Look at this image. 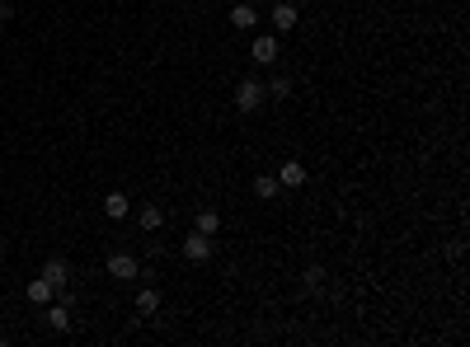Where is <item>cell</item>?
Instances as JSON below:
<instances>
[{"instance_id":"6da1fadb","label":"cell","mask_w":470,"mask_h":347,"mask_svg":"<svg viewBox=\"0 0 470 347\" xmlns=\"http://www.w3.org/2000/svg\"><path fill=\"white\" fill-rule=\"evenodd\" d=\"M264 99L268 94H264V80H259V76H250V80H240V85H235V108H240V113H254Z\"/></svg>"},{"instance_id":"7a4b0ae2","label":"cell","mask_w":470,"mask_h":347,"mask_svg":"<svg viewBox=\"0 0 470 347\" xmlns=\"http://www.w3.org/2000/svg\"><path fill=\"white\" fill-rule=\"evenodd\" d=\"M179 253H184L188 263H207V258L217 253V239H212V235H203V230H193V235H188L184 244H179Z\"/></svg>"},{"instance_id":"3957f363","label":"cell","mask_w":470,"mask_h":347,"mask_svg":"<svg viewBox=\"0 0 470 347\" xmlns=\"http://www.w3.org/2000/svg\"><path fill=\"white\" fill-rule=\"evenodd\" d=\"M104 272H109L113 282H132V277H141V263H137V258H132L127 249H118V253H109Z\"/></svg>"},{"instance_id":"277c9868","label":"cell","mask_w":470,"mask_h":347,"mask_svg":"<svg viewBox=\"0 0 470 347\" xmlns=\"http://www.w3.org/2000/svg\"><path fill=\"white\" fill-rule=\"evenodd\" d=\"M306 178H311V169H306L301 160H287V164L278 169V183H282V188H306Z\"/></svg>"},{"instance_id":"5b68a950","label":"cell","mask_w":470,"mask_h":347,"mask_svg":"<svg viewBox=\"0 0 470 347\" xmlns=\"http://www.w3.org/2000/svg\"><path fill=\"white\" fill-rule=\"evenodd\" d=\"M297 5H292V0H278V5H273V29H278V33H292V29H297Z\"/></svg>"},{"instance_id":"8992f818","label":"cell","mask_w":470,"mask_h":347,"mask_svg":"<svg viewBox=\"0 0 470 347\" xmlns=\"http://www.w3.org/2000/svg\"><path fill=\"white\" fill-rule=\"evenodd\" d=\"M38 277H47V282H52V286H57V291H62V286L71 282V263H66V258H47Z\"/></svg>"},{"instance_id":"52a82bcc","label":"cell","mask_w":470,"mask_h":347,"mask_svg":"<svg viewBox=\"0 0 470 347\" xmlns=\"http://www.w3.org/2000/svg\"><path fill=\"white\" fill-rule=\"evenodd\" d=\"M127 211H132V197H127V192H104V216H109V221H123Z\"/></svg>"},{"instance_id":"ba28073f","label":"cell","mask_w":470,"mask_h":347,"mask_svg":"<svg viewBox=\"0 0 470 347\" xmlns=\"http://www.w3.org/2000/svg\"><path fill=\"white\" fill-rule=\"evenodd\" d=\"M250 57H254V66H273L278 62V38H254Z\"/></svg>"},{"instance_id":"9c48e42d","label":"cell","mask_w":470,"mask_h":347,"mask_svg":"<svg viewBox=\"0 0 470 347\" xmlns=\"http://www.w3.org/2000/svg\"><path fill=\"white\" fill-rule=\"evenodd\" d=\"M278 192H282L278 174H254V197H259V202H273Z\"/></svg>"},{"instance_id":"30bf717a","label":"cell","mask_w":470,"mask_h":347,"mask_svg":"<svg viewBox=\"0 0 470 347\" xmlns=\"http://www.w3.org/2000/svg\"><path fill=\"white\" fill-rule=\"evenodd\" d=\"M137 315L141 319L160 315V291H156V286H141V291H137Z\"/></svg>"},{"instance_id":"8fae6325","label":"cell","mask_w":470,"mask_h":347,"mask_svg":"<svg viewBox=\"0 0 470 347\" xmlns=\"http://www.w3.org/2000/svg\"><path fill=\"white\" fill-rule=\"evenodd\" d=\"M52 296H57V286L47 282V277H33L29 282V300L33 305H52Z\"/></svg>"},{"instance_id":"7c38bea8","label":"cell","mask_w":470,"mask_h":347,"mask_svg":"<svg viewBox=\"0 0 470 347\" xmlns=\"http://www.w3.org/2000/svg\"><path fill=\"white\" fill-rule=\"evenodd\" d=\"M231 24L235 29H254V24H259V10H254L250 0H240V5L231 10Z\"/></svg>"},{"instance_id":"4fadbf2b","label":"cell","mask_w":470,"mask_h":347,"mask_svg":"<svg viewBox=\"0 0 470 347\" xmlns=\"http://www.w3.org/2000/svg\"><path fill=\"white\" fill-rule=\"evenodd\" d=\"M137 216H141V230H160V225H165V211H160L156 202H141Z\"/></svg>"},{"instance_id":"5bb4252c","label":"cell","mask_w":470,"mask_h":347,"mask_svg":"<svg viewBox=\"0 0 470 347\" xmlns=\"http://www.w3.org/2000/svg\"><path fill=\"white\" fill-rule=\"evenodd\" d=\"M292 90H297V85H292V76H273V80L264 85L268 99H292Z\"/></svg>"},{"instance_id":"9a60e30c","label":"cell","mask_w":470,"mask_h":347,"mask_svg":"<svg viewBox=\"0 0 470 347\" xmlns=\"http://www.w3.org/2000/svg\"><path fill=\"white\" fill-rule=\"evenodd\" d=\"M47 329L66 333V329H71V310H66V305H47Z\"/></svg>"},{"instance_id":"2e32d148","label":"cell","mask_w":470,"mask_h":347,"mask_svg":"<svg viewBox=\"0 0 470 347\" xmlns=\"http://www.w3.org/2000/svg\"><path fill=\"white\" fill-rule=\"evenodd\" d=\"M325 277H329V272L320 268V263H311V268L301 272V286H306V291H325Z\"/></svg>"},{"instance_id":"e0dca14e","label":"cell","mask_w":470,"mask_h":347,"mask_svg":"<svg viewBox=\"0 0 470 347\" xmlns=\"http://www.w3.org/2000/svg\"><path fill=\"white\" fill-rule=\"evenodd\" d=\"M198 230H203V235H217V230H221L217 206H203V211H198Z\"/></svg>"},{"instance_id":"ac0fdd59","label":"cell","mask_w":470,"mask_h":347,"mask_svg":"<svg viewBox=\"0 0 470 347\" xmlns=\"http://www.w3.org/2000/svg\"><path fill=\"white\" fill-rule=\"evenodd\" d=\"M15 15V5H10V0H0V19H10Z\"/></svg>"}]
</instances>
